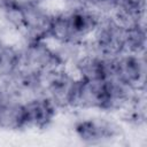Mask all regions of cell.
<instances>
[{"instance_id":"1","label":"cell","mask_w":147,"mask_h":147,"mask_svg":"<svg viewBox=\"0 0 147 147\" xmlns=\"http://www.w3.org/2000/svg\"><path fill=\"white\" fill-rule=\"evenodd\" d=\"M99 21L100 16L86 8H75L67 13L53 15L49 37L62 44L74 45L93 33Z\"/></svg>"},{"instance_id":"2","label":"cell","mask_w":147,"mask_h":147,"mask_svg":"<svg viewBox=\"0 0 147 147\" xmlns=\"http://www.w3.org/2000/svg\"><path fill=\"white\" fill-rule=\"evenodd\" d=\"M93 34V53L108 59L125 53V26L116 18L100 17Z\"/></svg>"},{"instance_id":"3","label":"cell","mask_w":147,"mask_h":147,"mask_svg":"<svg viewBox=\"0 0 147 147\" xmlns=\"http://www.w3.org/2000/svg\"><path fill=\"white\" fill-rule=\"evenodd\" d=\"M145 62L139 54L124 53L108 59V75L106 80H116L136 91L145 82Z\"/></svg>"},{"instance_id":"4","label":"cell","mask_w":147,"mask_h":147,"mask_svg":"<svg viewBox=\"0 0 147 147\" xmlns=\"http://www.w3.org/2000/svg\"><path fill=\"white\" fill-rule=\"evenodd\" d=\"M20 53V68L40 74L60 68L63 62L61 55L48 47L44 40H29L25 48Z\"/></svg>"},{"instance_id":"5","label":"cell","mask_w":147,"mask_h":147,"mask_svg":"<svg viewBox=\"0 0 147 147\" xmlns=\"http://www.w3.org/2000/svg\"><path fill=\"white\" fill-rule=\"evenodd\" d=\"M23 2V26L29 40H45L49 38L53 15L48 14L39 3L31 0Z\"/></svg>"},{"instance_id":"6","label":"cell","mask_w":147,"mask_h":147,"mask_svg":"<svg viewBox=\"0 0 147 147\" xmlns=\"http://www.w3.org/2000/svg\"><path fill=\"white\" fill-rule=\"evenodd\" d=\"M23 107L26 126L38 129L47 126L53 121L56 111V106L42 93L30 96L23 102Z\"/></svg>"},{"instance_id":"7","label":"cell","mask_w":147,"mask_h":147,"mask_svg":"<svg viewBox=\"0 0 147 147\" xmlns=\"http://www.w3.org/2000/svg\"><path fill=\"white\" fill-rule=\"evenodd\" d=\"M76 133L86 144H101L117 136V126L103 119H85L76 124Z\"/></svg>"},{"instance_id":"8","label":"cell","mask_w":147,"mask_h":147,"mask_svg":"<svg viewBox=\"0 0 147 147\" xmlns=\"http://www.w3.org/2000/svg\"><path fill=\"white\" fill-rule=\"evenodd\" d=\"M25 126L23 102L6 93L0 102V127L6 130H20Z\"/></svg>"},{"instance_id":"9","label":"cell","mask_w":147,"mask_h":147,"mask_svg":"<svg viewBox=\"0 0 147 147\" xmlns=\"http://www.w3.org/2000/svg\"><path fill=\"white\" fill-rule=\"evenodd\" d=\"M0 14L17 29L23 26V2L20 0H0Z\"/></svg>"},{"instance_id":"10","label":"cell","mask_w":147,"mask_h":147,"mask_svg":"<svg viewBox=\"0 0 147 147\" xmlns=\"http://www.w3.org/2000/svg\"><path fill=\"white\" fill-rule=\"evenodd\" d=\"M84 1H88L95 5H113L115 0H84Z\"/></svg>"},{"instance_id":"11","label":"cell","mask_w":147,"mask_h":147,"mask_svg":"<svg viewBox=\"0 0 147 147\" xmlns=\"http://www.w3.org/2000/svg\"><path fill=\"white\" fill-rule=\"evenodd\" d=\"M5 95H6V93H5V90L0 86V102L2 101V99L5 98Z\"/></svg>"},{"instance_id":"12","label":"cell","mask_w":147,"mask_h":147,"mask_svg":"<svg viewBox=\"0 0 147 147\" xmlns=\"http://www.w3.org/2000/svg\"><path fill=\"white\" fill-rule=\"evenodd\" d=\"M31 1H33V2H37V3H40V1H42V0H31Z\"/></svg>"}]
</instances>
